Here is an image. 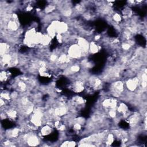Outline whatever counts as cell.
Returning a JSON list of instances; mask_svg holds the SVG:
<instances>
[{
  "mask_svg": "<svg viewBox=\"0 0 147 147\" xmlns=\"http://www.w3.org/2000/svg\"><path fill=\"white\" fill-rule=\"evenodd\" d=\"M53 126L48 125V124H44L42 126H41V128L40 129V134L41 136H47L50 135L52 131H53Z\"/></svg>",
  "mask_w": 147,
  "mask_h": 147,
  "instance_id": "obj_1",
  "label": "cell"
},
{
  "mask_svg": "<svg viewBox=\"0 0 147 147\" xmlns=\"http://www.w3.org/2000/svg\"><path fill=\"white\" fill-rule=\"evenodd\" d=\"M100 49V46L96 44L94 41H91L90 42V48H89V53L90 54H95Z\"/></svg>",
  "mask_w": 147,
  "mask_h": 147,
  "instance_id": "obj_2",
  "label": "cell"
}]
</instances>
